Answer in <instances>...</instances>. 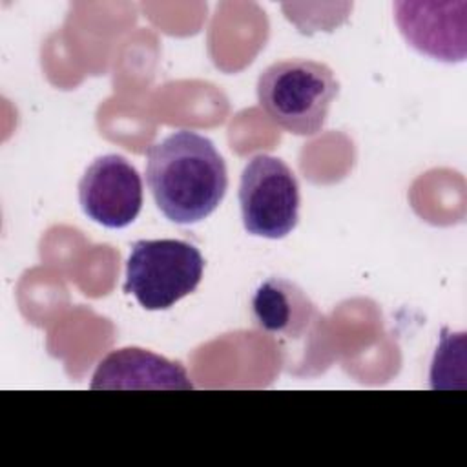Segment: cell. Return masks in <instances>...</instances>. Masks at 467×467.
Here are the masks:
<instances>
[{
	"label": "cell",
	"instance_id": "cell-1",
	"mask_svg": "<svg viewBox=\"0 0 467 467\" xmlns=\"http://www.w3.org/2000/svg\"><path fill=\"white\" fill-rule=\"evenodd\" d=\"M146 182L157 208L170 221L193 224L217 210L228 188V173L208 137L179 130L148 148Z\"/></svg>",
	"mask_w": 467,
	"mask_h": 467
},
{
	"label": "cell",
	"instance_id": "cell-2",
	"mask_svg": "<svg viewBox=\"0 0 467 467\" xmlns=\"http://www.w3.org/2000/svg\"><path fill=\"white\" fill-rule=\"evenodd\" d=\"M337 93L339 82L332 69L308 58L274 62L257 78V100L268 119L303 137L323 130Z\"/></svg>",
	"mask_w": 467,
	"mask_h": 467
},
{
	"label": "cell",
	"instance_id": "cell-3",
	"mask_svg": "<svg viewBox=\"0 0 467 467\" xmlns=\"http://www.w3.org/2000/svg\"><path fill=\"white\" fill-rule=\"evenodd\" d=\"M202 272L204 259L188 241H135L126 261L124 292L146 310H166L199 286Z\"/></svg>",
	"mask_w": 467,
	"mask_h": 467
},
{
	"label": "cell",
	"instance_id": "cell-4",
	"mask_svg": "<svg viewBox=\"0 0 467 467\" xmlns=\"http://www.w3.org/2000/svg\"><path fill=\"white\" fill-rule=\"evenodd\" d=\"M239 206L244 230L266 239L288 235L299 221V184L294 171L277 157H252L239 182Z\"/></svg>",
	"mask_w": 467,
	"mask_h": 467
},
{
	"label": "cell",
	"instance_id": "cell-5",
	"mask_svg": "<svg viewBox=\"0 0 467 467\" xmlns=\"http://www.w3.org/2000/svg\"><path fill=\"white\" fill-rule=\"evenodd\" d=\"M82 212L106 228L131 224L142 208V181L137 168L122 155L97 157L78 182Z\"/></svg>",
	"mask_w": 467,
	"mask_h": 467
},
{
	"label": "cell",
	"instance_id": "cell-6",
	"mask_svg": "<svg viewBox=\"0 0 467 467\" xmlns=\"http://www.w3.org/2000/svg\"><path fill=\"white\" fill-rule=\"evenodd\" d=\"M465 2H396L400 33L418 53L440 62H462L467 57Z\"/></svg>",
	"mask_w": 467,
	"mask_h": 467
},
{
	"label": "cell",
	"instance_id": "cell-7",
	"mask_svg": "<svg viewBox=\"0 0 467 467\" xmlns=\"http://www.w3.org/2000/svg\"><path fill=\"white\" fill-rule=\"evenodd\" d=\"M93 390H192L186 368L139 347L109 352L91 378Z\"/></svg>",
	"mask_w": 467,
	"mask_h": 467
},
{
	"label": "cell",
	"instance_id": "cell-8",
	"mask_svg": "<svg viewBox=\"0 0 467 467\" xmlns=\"http://www.w3.org/2000/svg\"><path fill=\"white\" fill-rule=\"evenodd\" d=\"M254 321L265 332L288 339L301 337L316 319V306L308 296L285 277L261 283L252 297Z\"/></svg>",
	"mask_w": 467,
	"mask_h": 467
}]
</instances>
